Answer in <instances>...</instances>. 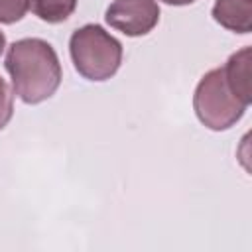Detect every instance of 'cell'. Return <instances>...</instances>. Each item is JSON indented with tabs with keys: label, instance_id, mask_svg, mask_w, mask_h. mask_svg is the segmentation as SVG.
I'll use <instances>...</instances> for the list:
<instances>
[{
	"label": "cell",
	"instance_id": "obj_4",
	"mask_svg": "<svg viewBox=\"0 0 252 252\" xmlns=\"http://www.w3.org/2000/svg\"><path fill=\"white\" fill-rule=\"evenodd\" d=\"M104 20L124 35L138 37L158 26L159 6L156 0H114L104 12Z\"/></svg>",
	"mask_w": 252,
	"mask_h": 252
},
{
	"label": "cell",
	"instance_id": "obj_2",
	"mask_svg": "<svg viewBox=\"0 0 252 252\" xmlns=\"http://www.w3.org/2000/svg\"><path fill=\"white\" fill-rule=\"evenodd\" d=\"M73 65L87 81H108L122 63V43L98 24H85L69 39Z\"/></svg>",
	"mask_w": 252,
	"mask_h": 252
},
{
	"label": "cell",
	"instance_id": "obj_5",
	"mask_svg": "<svg viewBox=\"0 0 252 252\" xmlns=\"http://www.w3.org/2000/svg\"><path fill=\"white\" fill-rule=\"evenodd\" d=\"M250 61H252V47H242L238 49L236 53H232L224 67H222V73H224V79H226V85L228 89L234 93L236 98H240L244 104L250 106L252 102V89H250Z\"/></svg>",
	"mask_w": 252,
	"mask_h": 252
},
{
	"label": "cell",
	"instance_id": "obj_7",
	"mask_svg": "<svg viewBox=\"0 0 252 252\" xmlns=\"http://www.w3.org/2000/svg\"><path fill=\"white\" fill-rule=\"evenodd\" d=\"M30 8L43 22L61 24L75 12L77 0H32Z\"/></svg>",
	"mask_w": 252,
	"mask_h": 252
},
{
	"label": "cell",
	"instance_id": "obj_9",
	"mask_svg": "<svg viewBox=\"0 0 252 252\" xmlns=\"http://www.w3.org/2000/svg\"><path fill=\"white\" fill-rule=\"evenodd\" d=\"M14 114V94L8 87V83L0 77V130L8 126Z\"/></svg>",
	"mask_w": 252,
	"mask_h": 252
},
{
	"label": "cell",
	"instance_id": "obj_3",
	"mask_svg": "<svg viewBox=\"0 0 252 252\" xmlns=\"http://www.w3.org/2000/svg\"><path fill=\"white\" fill-rule=\"evenodd\" d=\"M193 108L203 126L220 132L234 126L246 112L248 104L234 96L228 89L222 67L205 73L193 94Z\"/></svg>",
	"mask_w": 252,
	"mask_h": 252
},
{
	"label": "cell",
	"instance_id": "obj_1",
	"mask_svg": "<svg viewBox=\"0 0 252 252\" xmlns=\"http://www.w3.org/2000/svg\"><path fill=\"white\" fill-rule=\"evenodd\" d=\"M4 65L10 73L14 94L26 104H39L51 98L63 79L53 45L39 37L14 41L8 47Z\"/></svg>",
	"mask_w": 252,
	"mask_h": 252
},
{
	"label": "cell",
	"instance_id": "obj_8",
	"mask_svg": "<svg viewBox=\"0 0 252 252\" xmlns=\"http://www.w3.org/2000/svg\"><path fill=\"white\" fill-rule=\"evenodd\" d=\"M32 6V0H0V24L20 22Z\"/></svg>",
	"mask_w": 252,
	"mask_h": 252
},
{
	"label": "cell",
	"instance_id": "obj_10",
	"mask_svg": "<svg viewBox=\"0 0 252 252\" xmlns=\"http://www.w3.org/2000/svg\"><path fill=\"white\" fill-rule=\"evenodd\" d=\"M161 2L169 6H187V4H193L195 0H161Z\"/></svg>",
	"mask_w": 252,
	"mask_h": 252
},
{
	"label": "cell",
	"instance_id": "obj_11",
	"mask_svg": "<svg viewBox=\"0 0 252 252\" xmlns=\"http://www.w3.org/2000/svg\"><path fill=\"white\" fill-rule=\"evenodd\" d=\"M4 49H6V35L4 32H0V55L4 53Z\"/></svg>",
	"mask_w": 252,
	"mask_h": 252
},
{
	"label": "cell",
	"instance_id": "obj_6",
	"mask_svg": "<svg viewBox=\"0 0 252 252\" xmlns=\"http://www.w3.org/2000/svg\"><path fill=\"white\" fill-rule=\"evenodd\" d=\"M213 20L228 32H252V0H215Z\"/></svg>",
	"mask_w": 252,
	"mask_h": 252
}]
</instances>
